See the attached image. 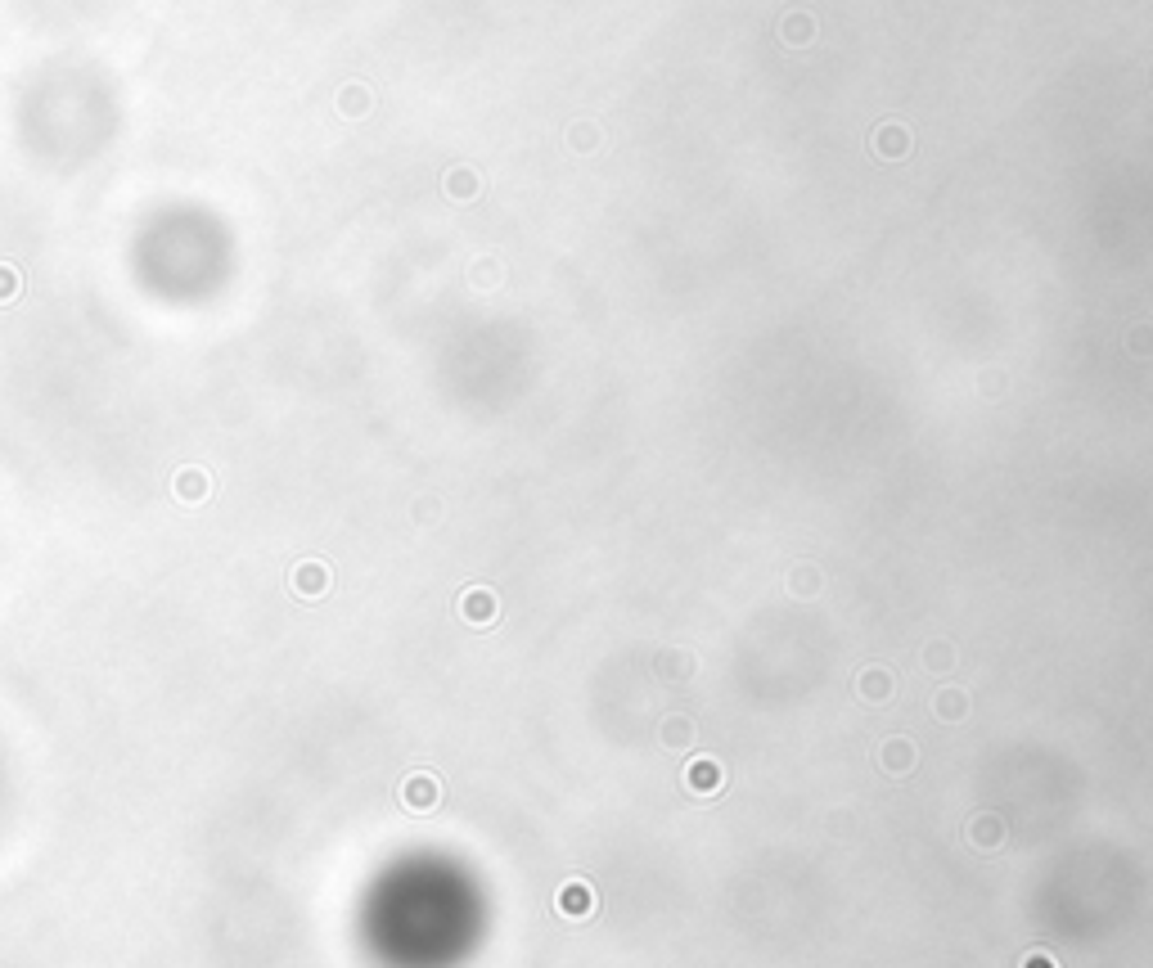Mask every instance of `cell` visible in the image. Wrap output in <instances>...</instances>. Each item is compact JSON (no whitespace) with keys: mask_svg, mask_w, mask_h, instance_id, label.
<instances>
[{"mask_svg":"<svg viewBox=\"0 0 1153 968\" xmlns=\"http://www.w3.org/2000/svg\"><path fill=\"white\" fill-rule=\"evenodd\" d=\"M329 586H334V572H329L325 559H298L289 568V590L298 604H320L329 595Z\"/></svg>","mask_w":1153,"mask_h":968,"instance_id":"cell-1","label":"cell"},{"mask_svg":"<svg viewBox=\"0 0 1153 968\" xmlns=\"http://www.w3.org/2000/svg\"><path fill=\"white\" fill-rule=\"evenodd\" d=\"M397 802L406 806L410 815H428L442 806V779L433 775V770H410L406 779H401L397 788Z\"/></svg>","mask_w":1153,"mask_h":968,"instance_id":"cell-2","label":"cell"},{"mask_svg":"<svg viewBox=\"0 0 1153 968\" xmlns=\"http://www.w3.org/2000/svg\"><path fill=\"white\" fill-rule=\"evenodd\" d=\"M1009 838V824L1000 811H973L969 820H964V842H969L978 856H996L1000 847H1005Z\"/></svg>","mask_w":1153,"mask_h":968,"instance_id":"cell-3","label":"cell"},{"mask_svg":"<svg viewBox=\"0 0 1153 968\" xmlns=\"http://www.w3.org/2000/svg\"><path fill=\"white\" fill-rule=\"evenodd\" d=\"M852 694H856V703H865V707L892 703V694H897V671H892L888 662H870V667L856 671Z\"/></svg>","mask_w":1153,"mask_h":968,"instance_id":"cell-4","label":"cell"},{"mask_svg":"<svg viewBox=\"0 0 1153 968\" xmlns=\"http://www.w3.org/2000/svg\"><path fill=\"white\" fill-rule=\"evenodd\" d=\"M874 766H879L888 779H910V775L919 770V748H915V739H906V734H892V739H883L879 748H874Z\"/></svg>","mask_w":1153,"mask_h":968,"instance_id":"cell-5","label":"cell"},{"mask_svg":"<svg viewBox=\"0 0 1153 968\" xmlns=\"http://www.w3.org/2000/svg\"><path fill=\"white\" fill-rule=\"evenodd\" d=\"M455 613H460L464 626H473V631H487V626L500 622V595L491 586H469L460 590V604H455Z\"/></svg>","mask_w":1153,"mask_h":968,"instance_id":"cell-6","label":"cell"},{"mask_svg":"<svg viewBox=\"0 0 1153 968\" xmlns=\"http://www.w3.org/2000/svg\"><path fill=\"white\" fill-rule=\"evenodd\" d=\"M685 779V793L690 797H717L721 788H726V766H721L717 757H694L690 766L681 770Z\"/></svg>","mask_w":1153,"mask_h":968,"instance_id":"cell-7","label":"cell"},{"mask_svg":"<svg viewBox=\"0 0 1153 968\" xmlns=\"http://www.w3.org/2000/svg\"><path fill=\"white\" fill-rule=\"evenodd\" d=\"M554 910L568 914V919H586V914L600 910V896H595V887L586 878H568L559 887V896H554Z\"/></svg>","mask_w":1153,"mask_h":968,"instance_id":"cell-8","label":"cell"},{"mask_svg":"<svg viewBox=\"0 0 1153 968\" xmlns=\"http://www.w3.org/2000/svg\"><path fill=\"white\" fill-rule=\"evenodd\" d=\"M658 739H663V748L685 752L699 743V725H694V716H685V712H667V721L658 725Z\"/></svg>","mask_w":1153,"mask_h":968,"instance_id":"cell-9","label":"cell"},{"mask_svg":"<svg viewBox=\"0 0 1153 968\" xmlns=\"http://www.w3.org/2000/svg\"><path fill=\"white\" fill-rule=\"evenodd\" d=\"M919 662H924L928 671H937V676H951V671L960 667V649H955V640H946V635H933V640L919 649Z\"/></svg>","mask_w":1153,"mask_h":968,"instance_id":"cell-10","label":"cell"},{"mask_svg":"<svg viewBox=\"0 0 1153 968\" xmlns=\"http://www.w3.org/2000/svg\"><path fill=\"white\" fill-rule=\"evenodd\" d=\"M874 154L879 158H888V163H897V158H906L910 154V131L901 127V122H883L879 131H874Z\"/></svg>","mask_w":1153,"mask_h":968,"instance_id":"cell-11","label":"cell"},{"mask_svg":"<svg viewBox=\"0 0 1153 968\" xmlns=\"http://www.w3.org/2000/svg\"><path fill=\"white\" fill-rule=\"evenodd\" d=\"M775 28H780V41H784V46H793V50H802V46H811V41H816V19H811L807 10H789L780 23H775Z\"/></svg>","mask_w":1153,"mask_h":968,"instance_id":"cell-12","label":"cell"},{"mask_svg":"<svg viewBox=\"0 0 1153 968\" xmlns=\"http://www.w3.org/2000/svg\"><path fill=\"white\" fill-rule=\"evenodd\" d=\"M820 586H825V577H820V568H816V563H807V559L793 563L789 577H784V590H789V599H816Z\"/></svg>","mask_w":1153,"mask_h":968,"instance_id":"cell-13","label":"cell"},{"mask_svg":"<svg viewBox=\"0 0 1153 968\" xmlns=\"http://www.w3.org/2000/svg\"><path fill=\"white\" fill-rule=\"evenodd\" d=\"M172 491H176L181 505H203V500L212 496V482H208V473H203V469H181V473H176V482H172Z\"/></svg>","mask_w":1153,"mask_h":968,"instance_id":"cell-14","label":"cell"},{"mask_svg":"<svg viewBox=\"0 0 1153 968\" xmlns=\"http://www.w3.org/2000/svg\"><path fill=\"white\" fill-rule=\"evenodd\" d=\"M933 712H937V721H946V725L964 721V716H969V694H964L960 685H942L933 694Z\"/></svg>","mask_w":1153,"mask_h":968,"instance_id":"cell-15","label":"cell"},{"mask_svg":"<svg viewBox=\"0 0 1153 968\" xmlns=\"http://www.w3.org/2000/svg\"><path fill=\"white\" fill-rule=\"evenodd\" d=\"M442 185H446V194H451L455 203H469V199H478V194H482V181H478L473 167H451Z\"/></svg>","mask_w":1153,"mask_h":968,"instance_id":"cell-16","label":"cell"},{"mask_svg":"<svg viewBox=\"0 0 1153 968\" xmlns=\"http://www.w3.org/2000/svg\"><path fill=\"white\" fill-rule=\"evenodd\" d=\"M338 113H343V118H365V113H370V91L356 86V82L343 86V95H338Z\"/></svg>","mask_w":1153,"mask_h":968,"instance_id":"cell-17","label":"cell"},{"mask_svg":"<svg viewBox=\"0 0 1153 968\" xmlns=\"http://www.w3.org/2000/svg\"><path fill=\"white\" fill-rule=\"evenodd\" d=\"M568 145L577 149V154H591V149L600 145V127H595V122H572Z\"/></svg>","mask_w":1153,"mask_h":968,"instance_id":"cell-18","label":"cell"},{"mask_svg":"<svg viewBox=\"0 0 1153 968\" xmlns=\"http://www.w3.org/2000/svg\"><path fill=\"white\" fill-rule=\"evenodd\" d=\"M23 293V280H19V271H14L10 262H0V307H10L14 298Z\"/></svg>","mask_w":1153,"mask_h":968,"instance_id":"cell-19","label":"cell"},{"mask_svg":"<svg viewBox=\"0 0 1153 968\" xmlns=\"http://www.w3.org/2000/svg\"><path fill=\"white\" fill-rule=\"evenodd\" d=\"M1126 347H1131V356H1153V325H1135L1126 334Z\"/></svg>","mask_w":1153,"mask_h":968,"instance_id":"cell-20","label":"cell"},{"mask_svg":"<svg viewBox=\"0 0 1153 968\" xmlns=\"http://www.w3.org/2000/svg\"><path fill=\"white\" fill-rule=\"evenodd\" d=\"M982 392H987V397H1000V392H1005V374H982Z\"/></svg>","mask_w":1153,"mask_h":968,"instance_id":"cell-21","label":"cell"},{"mask_svg":"<svg viewBox=\"0 0 1153 968\" xmlns=\"http://www.w3.org/2000/svg\"><path fill=\"white\" fill-rule=\"evenodd\" d=\"M1023 968H1050V964H1045V955H1032V964H1023Z\"/></svg>","mask_w":1153,"mask_h":968,"instance_id":"cell-22","label":"cell"}]
</instances>
